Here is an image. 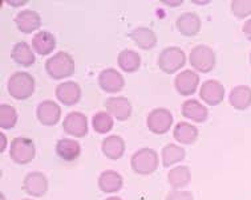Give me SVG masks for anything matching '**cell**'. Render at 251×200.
I'll use <instances>...</instances> for the list:
<instances>
[{
    "label": "cell",
    "mask_w": 251,
    "mask_h": 200,
    "mask_svg": "<svg viewBox=\"0 0 251 200\" xmlns=\"http://www.w3.org/2000/svg\"><path fill=\"white\" fill-rule=\"evenodd\" d=\"M75 60L67 52H57L46 61V72L53 80H64L75 73Z\"/></svg>",
    "instance_id": "obj_1"
},
{
    "label": "cell",
    "mask_w": 251,
    "mask_h": 200,
    "mask_svg": "<svg viewBox=\"0 0 251 200\" xmlns=\"http://www.w3.org/2000/svg\"><path fill=\"white\" fill-rule=\"evenodd\" d=\"M35 87H36L35 78L27 72L14 73L7 84L9 96L18 101L28 100L35 93Z\"/></svg>",
    "instance_id": "obj_2"
},
{
    "label": "cell",
    "mask_w": 251,
    "mask_h": 200,
    "mask_svg": "<svg viewBox=\"0 0 251 200\" xmlns=\"http://www.w3.org/2000/svg\"><path fill=\"white\" fill-rule=\"evenodd\" d=\"M158 166H160L158 154L151 147L140 149L130 158V167L138 175H151L157 171Z\"/></svg>",
    "instance_id": "obj_3"
},
{
    "label": "cell",
    "mask_w": 251,
    "mask_h": 200,
    "mask_svg": "<svg viewBox=\"0 0 251 200\" xmlns=\"http://www.w3.org/2000/svg\"><path fill=\"white\" fill-rule=\"evenodd\" d=\"M189 61L197 72L210 73L215 68L217 57H215V52L211 46L200 44L190 50Z\"/></svg>",
    "instance_id": "obj_4"
},
{
    "label": "cell",
    "mask_w": 251,
    "mask_h": 200,
    "mask_svg": "<svg viewBox=\"0 0 251 200\" xmlns=\"http://www.w3.org/2000/svg\"><path fill=\"white\" fill-rule=\"evenodd\" d=\"M36 156V146L31 138L27 136H16L11 142L9 147V158L16 164L31 163Z\"/></svg>",
    "instance_id": "obj_5"
},
{
    "label": "cell",
    "mask_w": 251,
    "mask_h": 200,
    "mask_svg": "<svg viewBox=\"0 0 251 200\" xmlns=\"http://www.w3.org/2000/svg\"><path fill=\"white\" fill-rule=\"evenodd\" d=\"M186 64V55L179 46H168L158 56V68L166 74H173Z\"/></svg>",
    "instance_id": "obj_6"
},
{
    "label": "cell",
    "mask_w": 251,
    "mask_h": 200,
    "mask_svg": "<svg viewBox=\"0 0 251 200\" xmlns=\"http://www.w3.org/2000/svg\"><path fill=\"white\" fill-rule=\"evenodd\" d=\"M146 126L153 134H157V135L166 134L173 126V114L170 113L169 109H165V108L153 109L148 114Z\"/></svg>",
    "instance_id": "obj_7"
},
{
    "label": "cell",
    "mask_w": 251,
    "mask_h": 200,
    "mask_svg": "<svg viewBox=\"0 0 251 200\" xmlns=\"http://www.w3.org/2000/svg\"><path fill=\"white\" fill-rule=\"evenodd\" d=\"M48 178L40 171H33V173H28L23 180V191L29 196L33 198H41L48 192Z\"/></svg>",
    "instance_id": "obj_8"
},
{
    "label": "cell",
    "mask_w": 251,
    "mask_h": 200,
    "mask_svg": "<svg viewBox=\"0 0 251 200\" xmlns=\"http://www.w3.org/2000/svg\"><path fill=\"white\" fill-rule=\"evenodd\" d=\"M198 85H200V76L190 69H185L174 78V88L179 96H193L197 91Z\"/></svg>",
    "instance_id": "obj_9"
},
{
    "label": "cell",
    "mask_w": 251,
    "mask_h": 200,
    "mask_svg": "<svg viewBox=\"0 0 251 200\" xmlns=\"http://www.w3.org/2000/svg\"><path fill=\"white\" fill-rule=\"evenodd\" d=\"M64 132L75 138H84L88 134V118L80 111H71L63 121Z\"/></svg>",
    "instance_id": "obj_10"
},
{
    "label": "cell",
    "mask_w": 251,
    "mask_h": 200,
    "mask_svg": "<svg viewBox=\"0 0 251 200\" xmlns=\"http://www.w3.org/2000/svg\"><path fill=\"white\" fill-rule=\"evenodd\" d=\"M36 118L44 126H55L61 119V108L55 101H41L36 108Z\"/></svg>",
    "instance_id": "obj_11"
},
{
    "label": "cell",
    "mask_w": 251,
    "mask_h": 200,
    "mask_svg": "<svg viewBox=\"0 0 251 200\" xmlns=\"http://www.w3.org/2000/svg\"><path fill=\"white\" fill-rule=\"evenodd\" d=\"M200 98L209 106H218L225 100V87L217 80H207L200 89Z\"/></svg>",
    "instance_id": "obj_12"
},
{
    "label": "cell",
    "mask_w": 251,
    "mask_h": 200,
    "mask_svg": "<svg viewBox=\"0 0 251 200\" xmlns=\"http://www.w3.org/2000/svg\"><path fill=\"white\" fill-rule=\"evenodd\" d=\"M99 87L106 93H119L125 87L123 74L114 68H106L99 74Z\"/></svg>",
    "instance_id": "obj_13"
},
{
    "label": "cell",
    "mask_w": 251,
    "mask_h": 200,
    "mask_svg": "<svg viewBox=\"0 0 251 200\" xmlns=\"http://www.w3.org/2000/svg\"><path fill=\"white\" fill-rule=\"evenodd\" d=\"M55 96L60 104L65 106H73L78 104V101L81 98V88L77 82L64 81L56 87Z\"/></svg>",
    "instance_id": "obj_14"
},
{
    "label": "cell",
    "mask_w": 251,
    "mask_h": 200,
    "mask_svg": "<svg viewBox=\"0 0 251 200\" xmlns=\"http://www.w3.org/2000/svg\"><path fill=\"white\" fill-rule=\"evenodd\" d=\"M106 111L121 122L130 118L132 115V104L126 97H110L105 101Z\"/></svg>",
    "instance_id": "obj_15"
},
{
    "label": "cell",
    "mask_w": 251,
    "mask_h": 200,
    "mask_svg": "<svg viewBox=\"0 0 251 200\" xmlns=\"http://www.w3.org/2000/svg\"><path fill=\"white\" fill-rule=\"evenodd\" d=\"M15 24L20 32L24 35H29L41 27V18L33 9H23L16 15Z\"/></svg>",
    "instance_id": "obj_16"
},
{
    "label": "cell",
    "mask_w": 251,
    "mask_h": 200,
    "mask_svg": "<svg viewBox=\"0 0 251 200\" xmlns=\"http://www.w3.org/2000/svg\"><path fill=\"white\" fill-rule=\"evenodd\" d=\"M176 27H177L178 32L182 36H197L200 33V31H201V19H200L198 15L194 14V12H185V14L178 16L177 22H176Z\"/></svg>",
    "instance_id": "obj_17"
},
{
    "label": "cell",
    "mask_w": 251,
    "mask_h": 200,
    "mask_svg": "<svg viewBox=\"0 0 251 200\" xmlns=\"http://www.w3.org/2000/svg\"><path fill=\"white\" fill-rule=\"evenodd\" d=\"M181 114L183 118L190 119L196 123L205 122L209 115V110L205 105L201 104L198 100H186L181 106Z\"/></svg>",
    "instance_id": "obj_18"
},
{
    "label": "cell",
    "mask_w": 251,
    "mask_h": 200,
    "mask_svg": "<svg viewBox=\"0 0 251 200\" xmlns=\"http://www.w3.org/2000/svg\"><path fill=\"white\" fill-rule=\"evenodd\" d=\"M99 190L104 194H116L119 192L124 186V178L117 171L106 170L100 174L97 179Z\"/></svg>",
    "instance_id": "obj_19"
},
{
    "label": "cell",
    "mask_w": 251,
    "mask_h": 200,
    "mask_svg": "<svg viewBox=\"0 0 251 200\" xmlns=\"http://www.w3.org/2000/svg\"><path fill=\"white\" fill-rule=\"evenodd\" d=\"M11 59L14 60V63H16L20 67H24V68L32 67L36 63L33 49L28 45L25 41H19L15 44L12 50H11Z\"/></svg>",
    "instance_id": "obj_20"
},
{
    "label": "cell",
    "mask_w": 251,
    "mask_h": 200,
    "mask_svg": "<svg viewBox=\"0 0 251 200\" xmlns=\"http://www.w3.org/2000/svg\"><path fill=\"white\" fill-rule=\"evenodd\" d=\"M56 48V37L48 31H40L32 37V49L39 56H50Z\"/></svg>",
    "instance_id": "obj_21"
},
{
    "label": "cell",
    "mask_w": 251,
    "mask_h": 200,
    "mask_svg": "<svg viewBox=\"0 0 251 200\" xmlns=\"http://www.w3.org/2000/svg\"><path fill=\"white\" fill-rule=\"evenodd\" d=\"M101 151L110 160H119L125 153V142L121 136L109 135L101 143Z\"/></svg>",
    "instance_id": "obj_22"
},
{
    "label": "cell",
    "mask_w": 251,
    "mask_h": 200,
    "mask_svg": "<svg viewBox=\"0 0 251 200\" xmlns=\"http://www.w3.org/2000/svg\"><path fill=\"white\" fill-rule=\"evenodd\" d=\"M56 154L65 162H73L81 154V146L76 139L63 138L56 143Z\"/></svg>",
    "instance_id": "obj_23"
},
{
    "label": "cell",
    "mask_w": 251,
    "mask_h": 200,
    "mask_svg": "<svg viewBox=\"0 0 251 200\" xmlns=\"http://www.w3.org/2000/svg\"><path fill=\"white\" fill-rule=\"evenodd\" d=\"M129 37L138 48L144 50H151L157 45V35L148 27H138L133 29Z\"/></svg>",
    "instance_id": "obj_24"
},
{
    "label": "cell",
    "mask_w": 251,
    "mask_h": 200,
    "mask_svg": "<svg viewBox=\"0 0 251 200\" xmlns=\"http://www.w3.org/2000/svg\"><path fill=\"white\" fill-rule=\"evenodd\" d=\"M228 104L235 110H246L251 106V88L247 85L234 87L228 94Z\"/></svg>",
    "instance_id": "obj_25"
},
{
    "label": "cell",
    "mask_w": 251,
    "mask_h": 200,
    "mask_svg": "<svg viewBox=\"0 0 251 200\" xmlns=\"http://www.w3.org/2000/svg\"><path fill=\"white\" fill-rule=\"evenodd\" d=\"M168 182L173 190H183L192 182V171L187 166L173 167L168 174Z\"/></svg>",
    "instance_id": "obj_26"
},
{
    "label": "cell",
    "mask_w": 251,
    "mask_h": 200,
    "mask_svg": "<svg viewBox=\"0 0 251 200\" xmlns=\"http://www.w3.org/2000/svg\"><path fill=\"white\" fill-rule=\"evenodd\" d=\"M141 56L136 50L124 49L117 56V64L125 73H134L141 68Z\"/></svg>",
    "instance_id": "obj_27"
},
{
    "label": "cell",
    "mask_w": 251,
    "mask_h": 200,
    "mask_svg": "<svg viewBox=\"0 0 251 200\" xmlns=\"http://www.w3.org/2000/svg\"><path fill=\"white\" fill-rule=\"evenodd\" d=\"M173 136L181 145H193L198 138V129L189 122H178L173 129Z\"/></svg>",
    "instance_id": "obj_28"
},
{
    "label": "cell",
    "mask_w": 251,
    "mask_h": 200,
    "mask_svg": "<svg viewBox=\"0 0 251 200\" xmlns=\"http://www.w3.org/2000/svg\"><path fill=\"white\" fill-rule=\"evenodd\" d=\"M186 156V151L183 147L174 143H169V145L164 146L162 153H161V158H162V167L169 168L173 167L174 164L182 162Z\"/></svg>",
    "instance_id": "obj_29"
},
{
    "label": "cell",
    "mask_w": 251,
    "mask_h": 200,
    "mask_svg": "<svg viewBox=\"0 0 251 200\" xmlns=\"http://www.w3.org/2000/svg\"><path fill=\"white\" fill-rule=\"evenodd\" d=\"M114 126V119L108 111H97L92 118V128L99 134L109 133Z\"/></svg>",
    "instance_id": "obj_30"
},
{
    "label": "cell",
    "mask_w": 251,
    "mask_h": 200,
    "mask_svg": "<svg viewBox=\"0 0 251 200\" xmlns=\"http://www.w3.org/2000/svg\"><path fill=\"white\" fill-rule=\"evenodd\" d=\"M18 111L14 106L3 104L0 106V128L1 130H11L18 123Z\"/></svg>",
    "instance_id": "obj_31"
},
{
    "label": "cell",
    "mask_w": 251,
    "mask_h": 200,
    "mask_svg": "<svg viewBox=\"0 0 251 200\" xmlns=\"http://www.w3.org/2000/svg\"><path fill=\"white\" fill-rule=\"evenodd\" d=\"M230 8L237 19H246L251 16V0H233Z\"/></svg>",
    "instance_id": "obj_32"
},
{
    "label": "cell",
    "mask_w": 251,
    "mask_h": 200,
    "mask_svg": "<svg viewBox=\"0 0 251 200\" xmlns=\"http://www.w3.org/2000/svg\"><path fill=\"white\" fill-rule=\"evenodd\" d=\"M165 200H194V196L190 191H185V190H172V191L166 195Z\"/></svg>",
    "instance_id": "obj_33"
},
{
    "label": "cell",
    "mask_w": 251,
    "mask_h": 200,
    "mask_svg": "<svg viewBox=\"0 0 251 200\" xmlns=\"http://www.w3.org/2000/svg\"><path fill=\"white\" fill-rule=\"evenodd\" d=\"M242 31H243V35L246 36L247 40L251 41V19H249L246 23L243 24Z\"/></svg>",
    "instance_id": "obj_34"
},
{
    "label": "cell",
    "mask_w": 251,
    "mask_h": 200,
    "mask_svg": "<svg viewBox=\"0 0 251 200\" xmlns=\"http://www.w3.org/2000/svg\"><path fill=\"white\" fill-rule=\"evenodd\" d=\"M4 3H7L11 7H22L28 3V0H5Z\"/></svg>",
    "instance_id": "obj_35"
},
{
    "label": "cell",
    "mask_w": 251,
    "mask_h": 200,
    "mask_svg": "<svg viewBox=\"0 0 251 200\" xmlns=\"http://www.w3.org/2000/svg\"><path fill=\"white\" fill-rule=\"evenodd\" d=\"M161 3H164L165 5H169V7H178V5H181L183 3V0H162Z\"/></svg>",
    "instance_id": "obj_36"
},
{
    "label": "cell",
    "mask_w": 251,
    "mask_h": 200,
    "mask_svg": "<svg viewBox=\"0 0 251 200\" xmlns=\"http://www.w3.org/2000/svg\"><path fill=\"white\" fill-rule=\"evenodd\" d=\"M5 149H7V136L3 133H0V151L3 153Z\"/></svg>",
    "instance_id": "obj_37"
},
{
    "label": "cell",
    "mask_w": 251,
    "mask_h": 200,
    "mask_svg": "<svg viewBox=\"0 0 251 200\" xmlns=\"http://www.w3.org/2000/svg\"><path fill=\"white\" fill-rule=\"evenodd\" d=\"M105 200H123V199H121L120 196H109V198H108V199H105Z\"/></svg>",
    "instance_id": "obj_38"
},
{
    "label": "cell",
    "mask_w": 251,
    "mask_h": 200,
    "mask_svg": "<svg viewBox=\"0 0 251 200\" xmlns=\"http://www.w3.org/2000/svg\"><path fill=\"white\" fill-rule=\"evenodd\" d=\"M193 3H196V4H209L210 1H194L193 0Z\"/></svg>",
    "instance_id": "obj_39"
},
{
    "label": "cell",
    "mask_w": 251,
    "mask_h": 200,
    "mask_svg": "<svg viewBox=\"0 0 251 200\" xmlns=\"http://www.w3.org/2000/svg\"><path fill=\"white\" fill-rule=\"evenodd\" d=\"M0 198H1V200H5V198H4V195H3V194H0Z\"/></svg>",
    "instance_id": "obj_40"
},
{
    "label": "cell",
    "mask_w": 251,
    "mask_h": 200,
    "mask_svg": "<svg viewBox=\"0 0 251 200\" xmlns=\"http://www.w3.org/2000/svg\"><path fill=\"white\" fill-rule=\"evenodd\" d=\"M250 64H251V53H250Z\"/></svg>",
    "instance_id": "obj_41"
},
{
    "label": "cell",
    "mask_w": 251,
    "mask_h": 200,
    "mask_svg": "<svg viewBox=\"0 0 251 200\" xmlns=\"http://www.w3.org/2000/svg\"><path fill=\"white\" fill-rule=\"evenodd\" d=\"M23 200H33V199H23Z\"/></svg>",
    "instance_id": "obj_42"
}]
</instances>
